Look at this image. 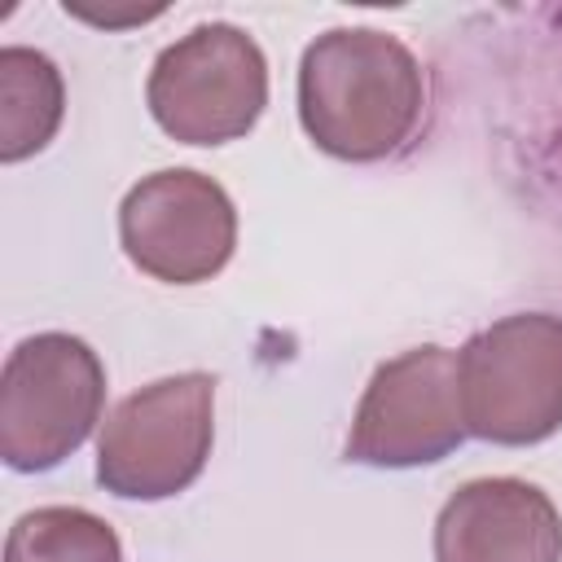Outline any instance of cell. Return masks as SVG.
I'll return each instance as SVG.
<instances>
[{
  "label": "cell",
  "instance_id": "cell-1",
  "mask_svg": "<svg viewBox=\"0 0 562 562\" xmlns=\"http://www.w3.org/2000/svg\"><path fill=\"white\" fill-rule=\"evenodd\" d=\"M422 66L386 31L338 26L299 61V119L316 149L347 162L395 154L422 119Z\"/></svg>",
  "mask_w": 562,
  "mask_h": 562
},
{
  "label": "cell",
  "instance_id": "cell-2",
  "mask_svg": "<svg viewBox=\"0 0 562 562\" xmlns=\"http://www.w3.org/2000/svg\"><path fill=\"white\" fill-rule=\"evenodd\" d=\"M465 430L522 448L562 430V316L518 312L479 329L461 356Z\"/></svg>",
  "mask_w": 562,
  "mask_h": 562
},
{
  "label": "cell",
  "instance_id": "cell-3",
  "mask_svg": "<svg viewBox=\"0 0 562 562\" xmlns=\"http://www.w3.org/2000/svg\"><path fill=\"white\" fill-rule=\"evenodd\" d=\"M105 369L75 334L22 338L0 373V457L35 474L61 465L101 422Z\"/></svg>",
  "mask_w": 562,
  "mask_h": 562
},
{
  "label": "cell",
  "instance_id": "cell-4",
  "mask_svg": "<svg viewBox=\"0 0 562 562\" xmlns=\"http://www.w3.org/2000/svg\"><path fill=\"white\" fill-rule=\"evenodd\" d=\"M215 435V378L176 373L132 391L101 426L97 483L123 501H162L184 492Z\"/></svg>",
  "mask_w": 562,
  "mask_h": 562
},
{
  "label": "cell",
  "instance_id": "cell-5",
  "mask_svg": "<svg viewBox=\"0 0 562 562\" xmlns=\"http://www.w3.org/2000/svg\"><path fill=\"white\" fill-rule=\"evenodd\" d=\"M145 101L180 145H228L268 105V61L241 26L206 22L158 53Z\"/></svg>",
  "mask_w": 562,
  "mask_h": 562
},
{
  "label": "cell",
  "instance_id": "cell-6",
  "mask_svg": "<svg viewBox=\"0 0 562 562\" xmlns=\"http://www.w3.org/2000/svg\"><path fill=\"white\" fill-rule=\"evenodd\" d=\"M461 378L448 347H413L369 378L347 435V461L413 470L443 461L465 439Z\"/></svg>",
  "mask_w": 562,
  "mask_h": 562
},
{
  "label": "cell",
  "instance_id": "cell-7",
  "mask_svg": "<svg viewBox=\"0 0 562 562\" xmlns=\"http://www.w3.org/2000/svg\"><path fill=\"white\" fill-rule=\"evenodd\" d=\"M127 259L167 285L211 281L237 246L233 198L202 171L167 167L127 189L119 206Z\"/></svg>",
  "mask_w": 562,
  "mask_h": 562
},
{
  "label": "cell",
  "instance_id": "cell-8",
  "mask_svg": "<svg viewBox=\"0 0 562 562\" xmlns=\"http://www.w3.org/2000/svg\"><path fill=\"white\" fill-rule=\"evenodd\" d=\"M435 562H562V514L522 479H474L435 518Z\"/></svg>",
  "mask_w": 562,
  "mask_h": 562
},
{
  "label": "cell",
  "instance_id": "cell-9",
  "mask_svg": "<svg viewBox=\"0 0 562 562\" xmlns=\"http://www.w3.org/2000/svg\"><path fill=\"white\" fill-rule=\"evenodd\" d=\"M66 110L57 66L35 48H0V158L40 154Z\"/></svg>",
  "mask_w": 562,
  "mask_h": 562
},
{
  "label": "cell",
  "instance_id": "cell-10",
  "mask_svg": "<svg viewBox=\"0 0 562 562\" xmlns=\"http://www.w3.org/2000/svg\"><path fill=\"white\" fill-rule=\"evenodd\" d=\"M4 562H123L114 527L75 505H44L9 527Z\"/></svg>",
  "mask_w": 562,
  "mask_h": 562
}]
</instances>
